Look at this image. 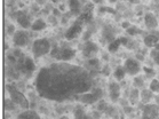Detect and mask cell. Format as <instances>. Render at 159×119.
Listing matches in <instances>:
<instances>
[{
	"instance_id": "5",
	"label": "cell",
	"mask_w": 159,
	"mask_h": 119,
	"mask_svg": "<svg viewBox=\"0 0 159 119\" xmlns=\"http://www.w3.org/2000/svg\"><path fill=\"white\" fill-rule=\"evenodd\" d=\"M7 90L8 93H9V96H11V101L14 102L16 105H20V107H23V108H28L29 107V101L26 100L24 94L20 92L15 86L8 85Z\"/></svg>"
},
{
	"instance_id": "8",
	"label": "cell",
	"mask_w": 159,
	"mask_h": 119,
	"mask_svg": "<svg viewBox=\"0 0 159 119\" xmlns=\"http://www.w3.org/2000/svg\"><path fill=\"white\" fill-rule=\"evenodd\" d=\"M93 11H94V5L90 4V2H87L86 5H84L83 13L76 20H78L84 24H88V23L93 21Z\"/></svg>"
},
{
	"instance_id": "12",
	"label": "cell",
	"mask_w": 159,
	"mask_h": 119,
	"mask_svg": "<svg viewBox=\"0 0 159 119\" xmlns=\"http://www.w3.org/2000/svg\"><path fill=\"white\" fill-rule=\"evenodd\" d=\"M69 11L70 15H73V16H79L81 13H83V5L80 2V0H69Z\"/></svg>"
},
{
	"instance_id": "29",
	"label": "cell",
	"mask_w": 159,
	"mask_h": 119,
	"mask_svg": "<svg viewBox=\"0 0 159 119\" xmlns=\"http://www.w3.org/2000/svg\"><path fill=\"white\" fill-rule=\"evenodd\" d=\"M126 31H127V33H128L129 36H136V34H140V33L142 32L138 26H133V25H130L129 28L126 30Z\"/></svg>"
},
{
	"instance_id": "14",
	"label": "cell",
	"mask_w": 159,
	"mask_h": 119,
	"mask_svg": "<svg viewBox=\"0 0 159 119\" xmlns=\"http://www.w3.org/2000/svg\"><path fill=\"white\" fill-rule=\"evenodd\" d=\"M16 21H17L18 24H20V25H21L24 30L29 29V28L31 29L32 23H30L29 17H28L26 13H24V11H18L17 16H16Z\"/></svg>"
},
{
	"instance_id": "3",
	"label": "cell",
	"mask_w": 159,
	"mask_h": 119,
	"mask_svg": "<svg viewBox=\"0 0 159 119\" xmlns=\"http://www.w3.org/2000/svg\"><path fill=\"white\" fill-rule=\"evenodd\" d=\"M52 51L51 41L46 38H39L36 39L32 43V54L36 58L47 55Z\"/></svg>"
},
{
	"instance_id": "2",
	"label": "cell",
	"mask_w": 159,
	"mask_h": 119,
	"mask_svg": "<svg viewBox=\"0 0 159 119\" xmlns=\"http://www.w3.org/2000/svg\"><path fill=\"white\" fill-rule=\"evenodd\" d=\"M51 56L57 61H70L76 56L77 52L75 48L68 45V43H61V45H55L51 51Z\"/></svg>"
},
{
	"instance_id": "24",
	"label": "cell",
	"mask_w": 159,
	"mask_h": 119,
	"mask_svg": "<svg viewBox=\"0 0 159 119\" xmlns=\"http://www.w3.org/2000/svg\"><path fill=\"white\" fill-rule=\"evenodd\" d=\"M120 46H121L120 39L119 38H116L113 41H111V43H108V51L110 52V53H116V52L119 49Z\"/></svg>"
},
{
	"instance_id": "20",
	"label": "cell",
	"mask_w": 159,
	"mask_h": 119,
	"mask_svg": "<svg viewBox=\"0 0 159 119\" xmlns=\"http://www.w3.org/2000/svg\"><path fill=\"white\" fill-rule=\"evenodd\" d=\"M16 119H40L38 113L33 110H25L17 116Z\"/></svg>"
},
{
	"instance_id": "19",
	"label": "cell",
	"mask_w": 159,
	"mask_h": 119,
	"mask_svg": "<svg viewBox=\"0 0 159 119\" xmlns=\"http://www.w3.org/2000/svg\"><path fill=\"white\" fill-rule=\"evenodd\" d=\"M143 43L147 47H155L159 43V38L156 36L155 33H151V34H148V36L144 37Z\"/></svg>"
},
{
	"instance_id": "10",
	"label": "cell",
	"mask_w": 159,
	"mask_h": 119,
	"mask_svg": "<svg viewBox=\"0 0 159 119\" xmlns=\"http://www.w3.org/2000/svg\"><path fill=\"white\" fill-rule=\"evenodd\" d=\"M98 46L94 41H92V40H87L86 43H84L83 46V56L86 58H92L94 55L98 54Z\"/></svg>"
},
{
	"instance_id": "30",
	"label": "cell",
	"mask_w": 159,
	"mask_h": 119,
	"mask_svg": "<svg viewBox=\"0 0 159 119\" xmlns=\"http://www.w3.org/2000/svg\"><path fill=\"white\" fill-rule=\"evenodd\" d=\"M109 105L107 104V102L104 101V100H100V101L98 102V110L100 112H105L107 110H108Z\"/></svg>"
},
{
	"instance_id": "4",
	"label": "cell",
	"mask_w": 159,
	"mask_h": 119,
	"mask_svg": "<svg viewBox=\"0 0 159 119\" xmlns=\"http://www.w3.org/2000/svg\"><path fill=\"white\" fill-rule=\"evenodd\" d=\"M102 95H103V90L100 88V87H95L92 90L87 92V93L83 94H78L75 100L80 103H86V104H93V103H96L101 100Z\"/></svg>"
},
{
	"instance_id": "27",
	"label": "cell",
	"mask_w": 159,
	"mask_h": 119,
	"mask_svg": "<svg viewBox=\"0 0 159 119\" xmlns=\"http://www.w3.org/2000/svg\"><path fill=\"white\" fill-rule=\"evenodd\" d=\"M134 87L135 88H142V87H144V79H143V77L138 76L134 78Z\"/></svg>"
},
{
	"instance_id": "16",
	"label": "cell",
	"mask_w": 159,
	"mask_h": 119,
	"mask_svg": "<svg viewBox=\"0 0 159 119\" xmlns=\"http://www.w3.org/2000/svg\"><path fill=\"white\" fill-rule=\"evenodd\" d=\"M144 24L148 29H156L158 26V22H157V18L152 13H147L144 16Z\"/></svg>"
},
{
	"instance_id": "28",
	"label": "cell",
	"mask_w": 159,
	"mask_h": 119,
	"mask_svg": "<svg viewBox=\"0 0 159 119\" xmlns=\"http://www.w3.org/2000/svg\"><path fill=\"white\" fill-rule=\"evenodd\" d=\"M150 89L156 94L159 93V79L151 80V83H150Z\"/></svg>"
},
{
	"instance_id": "39",
	"label": "cell",
	"mask_w": 159,
	"mask_h": 119,
	"mask_svg": "<svg viewBox=\"0 0 159 119\" xmlns=\"http://www.w3.org/2000/svg\"><path fill=\"white\" fill-rule=\"evenodd\" d=\"M61 119H68V117H62Z\"/></svg>"
},
{
	"instance_id": "25",
	"label": "cell",
	"mask_w": 159,
	"mask_h": 119,
	"mask_svg": "<svg viewBox=\"0 0 159 119\" xmlns=\"http://www.w3.org/2000/svg\"><path fill=\"white\" fill-rule=\"evenodd\" d=\"M86 66L88 69H94V70H98L101 66V63H100V60L96 57H92L87 60Z\"/></svg>"
},
{
	"instance_id": "34",
	"label": "cell",
	"mask_w": 159,
	"mask_h": 119,
	"mask_svg": "<svg viewBox=\"0 0 159 119\" xmlns=\"http://www.w3.org/2000/svg\"><path fill=\"white\" fill-rule=\"evenodd\" d=\"M104 11H109V13H113V14L116 13V11H113V9H111V8H108V7H101V8H100V13H102V14H103Z\"/></svg>"
},
{
	"instance_id": "36",
	"label": "cell",
	"mask_w": 159,
	"mask_h": 119,
	"mask_svg": "<svg viewBox=\"0 0 159 119\" xmlns=\"http://www.w3.org/2000/svg\"><path fill=\"white\" fill-rule=\"evenodd\" d=\"M92 1H93V2H95V4H102L104 0H92Z\"/></svg>"
},
{
	"instance_id": "7",
	"label": "cell",
	"mask_w": 159,
	"mask_h": 119,
	"mask_svg": "<svg viewBox=\"0 0 159 119\" xmlns=\"http://www.w3.org/2000/svg\"><path fill=\"white\" fill-rule=\"evenodd\" d=\"M83 30H84V23H81V22H79L78 20H76L72 25L65 31L64 38L66 40L76 39V38H78V37L81 34Z\"/></svg>"
},
{
	"instance_id": "13",
	"label": "cell",
	"mask_w": 159,
	"mask_h": 119,
	"mask_svg": "<svg viewBox=\"0 0 159 119\" xmlns=\"http://www.w3.org/2000/svg\"><path fill=\"white\" fill-rule=\"evenodd\" d=\"M109 93L112 102H117L120 96V85L116 81H111L109 84Z\"/></svg>"
},
{
	"instance_id": "23",
	"label": "cell",
	"mask_w": 159,
	"mask_h": 119,
	"mask_svg": "<svg viewBox=\"0 0 159 119\" xmlns=\"http://www.w3.org/2000/svg\"><path fill=\"white\" fill-rule=\"evenodd\" d=\"M153 98V92L151 89H143L141 92V101L143 103H148Z\"/></svg>"
},
{
	"instance_id": "9",
	"label": "cell",
	"mask_w": 159,
	"mask_h": 119,
	"mask_svg": "<svg viewBox=\"0 0 159 119\" xmlns=\"http://www.w3.org/2000/svg\"><path fill=\"white\" fill-rule=\"evenodd\" d=\"M124 68L126 70L127 75H129V76H136L141 71L140 62L135 58H127L124 63Z\"/></svg>"
},
{
	"instance_id": "15",
	"label": "cell",
	"mask_w": 159,
	"mask_h": 119,
	"mask_svg": "<svg viewBox=\"0 0 159 119\" xmlns=\"http://www.w3.org/2000/svg\"><path fill=\"white\" fill-rule=\"evenodd\" d=\"M115 34H116L115 29L111 25H105L103 28V31H102V38H103V40L108 41V43H111V41L116 39Z\"/></svg>"
},
{
	"instance_id": "6",
	"label": "cell",
	"mask_w": 159,
	"mask_h": 119,
	"mask_svg": "<svg viewBox=\"0 0 159 119\" xmlns=\"http://www.w3.org/2000/svg\"><path fill=\"white\" fill-rule=\"evenodd\" d=\"M30 36L29 31L26 30H21V31H16L15 34L13 36V43L15 47L17 48H22V47H25L30 41Z\"/></svg>"
},
{
	"instance_id": "18",
	"label": "cell",
	"mask_w": 159,
	"mask_h": 119,
	"mask_svg": "<svg viewBox=\"0 0 159 119\" xmlns=\"http://www.w3.org/2000/svg\"><path fill=\"white\" fill-rule=\"evenodd\" d=\"M47 28V23L43 21V18H37L32 22V25H31V30L34 31V32H39V31H43Z\"/></svg>"
},
{
	"instance_id": "26",
	"label": "cell",
	"mask_w": 159,
	"mask_h": 119,
	"mask_svg": "<svg viewBox=\"0 0 159 119\" xmlns=\"http://www.w3.org/2000/svg\"><path fill=\"white\" fill-rule=\"evenodd\" d=\"M139 98H141V93L139 92V88H134V89H132V92H130V96H129L130 102H132L133 104H135V103L139 101Z\"/></svg>"
},
{
	"instance_id": "32",
	"label": "cell",
	"mask_w": 159,
	"mask_h": 119,
	"mask_svg": "<svg viewBox=\"0 0 159 119\" xmlns=\"http://www.w3.org/2000/svg\"><path fill=\"white\" fill-rule=\"evenodd\" d=\"M143 70H144L145 75H147L148 77H153L156 75L155 70H153L152 68H148V66H144V68H143Z\"/></svg>"
},
{
	"instance_id": "17",
	"label": "cell",
	"mask_w": 159,
	"mask_h": 119,
	"mask_svg": "<svg viewBox=\"0 0 159 119\" xmlns=\"http://www.w3.org/2000/svg\"><path fill=\"white\" fill-rule=\"evenodd\" d=\"M21 66L28 73H32L36 70V64L31 57H24V60L21 62Z\"/></svg>"
},
{
	"instance_id": "22",
	"label": "cell",
	"mask_w": 159,
	"mask_h": 119,
	"mask_svg": "<svg viewBox=\"0 0 159 119\" xmlns=\"http://www.w3.org/2000/svg\"><path fill=\"white\" fill-rule=\"evenodd\" d=\"M73 116H75V119H93V117H90L89 115H87L86 112L84 111V109L80 108V107L75 109Z\"/></svg>"
},
{
	"instance_id": "1",
	"label": "cell",
	"mask_w": 159,
	"mask_h": 119,
	"mask_svg": "<svg viewBox=\"0 0 159 119\" xmlns=\"http://www.w3.org/2000/svg\"><path fill=\"white\" fill-rule=\"evenodd\" d=\"M36 86L40 96L62 102L92 90L93 80L85 69L57 63L40 70Z\"/></svg>"
},
{
	"instance_id": "31",
	"label": "cell",
	"mask_w": 159,
	"mask_h": 119,
	"mask_svg": "<svg viewBox=\"0 0 159 119\" xmlns=\"http://www.w3.org/2000/svg\"><path fill=\"white\" fill-rule=\"evenodd\" d=\"M150 55H151L152 60H153V62H155L156 64L159 65V51H157V49H153Z\"/></svg>"
},
{
	"instance_id": "33",
	"label": "cell",
	"mask_w": 159,
	"mask_h": 119,
	"mask_svg": "<svg viewBox=\"0 0 159 119\" xmlns=\"http://www.w3.org/2000/svg\"><path fill=\"white\" fill-rule=\"evenodd\" d=\"M15 32H16V31H15V26L13 25V24H8L7 25V33L8 34H13V36H14Z\"/></svg>"
},
{
	"instance_id": "11",
	"label": "cell",
	"mask_w": 159,
	"mask_h": 119,
	"mask_svg": "<svg viewBox=\"0 0 159 119\" xmlns=\"http://www.w3.org/2000/svg\"><path fill=\"white\" fill-rule=\"evenodd\" d=\"M141 119H159V108L156 104L144 105Z\"/></svg>"
},
{
	"instance_id": "21",
	"label": "cell",
	"mask_w": 159,
	"mask_h": 119,
	"mask_svg": "<svg viewBox=\"0 0 159 119\" xmlns=\"http://www.w3.org/2000/svg\"><path fill=\"white\" fill-rule=\"evenodd\" d=\"M126 70H125V68L124 66H121V65H118L116 69H115V71H113V77H115V79L117 80V81H121V80L125 78V76H126Z\"/></svg>"
},
{
	"instance_id": "38",
	"label": "cell",
	"mask_w": 159,
	"mask_h": 119,
	"mask_svg": "<svg viewBox=\"0 0 159 119\" xmlns=\"http://www.w3.org/2000/svg\"><path fill=\"white\" fill-rule=\"evenodd\" d=\"M116 1H117V0H109V2H110V4H115Z\"/></svg>"
},
{
	"instance_id": "35",
	"label": "cell",
	"mask_w": 159,
	"mask_h": 119,
	"mask_svg": "<svg viewBox=\"0 0 159 119\" xmlns=\"http://www.w3.org/2000/svg\"><path fill=\"white\" fill-rule=\"evenodd\" d=\"M121 26H123V28H124L125 30H127V29H128V28L130 26V23H129V22L125 21V22H123V23H121Z\"/></svg>"
},
{
	"instance_id": "37",
	"label": "cell",
	"mask_w": 159,
	"mask_h": 119,
	"mask_svg": "<svg viewBox=\"0 0 159 119\" xmlns=\"http://www.w3.org/2000/svg\"><path fill=\"white\" fill-rule=\"evenodd\" d=\"M136 57H138V60H140V61H143V58H144L142 55H139V54H138V56H136Z\"/></svg>"
}]
</instances>
